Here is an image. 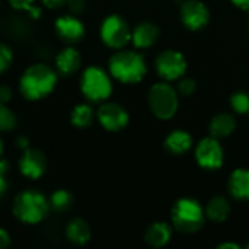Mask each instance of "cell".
Here are the masks:
<instances>
[{
	"instance_id": "cell-37",
	"label": "cell",
	"mask_w": 249,
	"mask_h": 249,
	"mask_svg": "<svg viewBox=\"0 0 249 249\" xmlns=\"http://www.w3.org/2000/svg\"><path fill=\"white\" fill-rule=\"evenodd\" d=\"M3 150H4V147H3V142H1V139H0V159H1V156H3Z\"/></svg>"
},
{
	"instance_id": "cell-5",
	"label": "cell",
	"mask_w": 249,
	"mask_h": 249,
	"mask_svg": "<svg viewBox=\"0 0 249 249\" xmlns=\"http://www.w3.org/2000/svg\"><path fill=\"white\" fill-rule=\"evenodd\" d=\"M80 88L83 95L93 102H99L107 99L112 92V85L108 74L99 67H89L85 70Z\"/></svg>"
},
{
	"instance_id": "cell-20",
	"label": "cell",
	"mask_w": 249,
	"mask_h": 249,
	"mask_svg": "<svg viewBox=\"0 0 249 249\" xmlns=\"http://www.w3.org/2000/svg\"><path fill=\"white\" fill-rule=\"evenodd\" d=\"M235 130V118L229 114H219L212 120L210 133L213 137H226Z\"/></svg>"
},
{
	"instance_id": "cell-18",
	"label": "cell",
	"mask_w": 249,
	"mask_h": 249,
	"mask_svg": "<svg viewBox=\"0 0 249 249\" xmlns=\"http://www.w3.org/2000/svg\"><path fill=\"white\" fill-rule=\"evenodd\" d=\"M144 239L150 247L160 248L166 245L171 239V229L166 223H153L147 228Z\"/></svg>"
},
{
	"instance_id": "cell-23",
	"label": "cell",
	"mask_w": 249,
	"mask_h": 249,
	"mask_svg": "<svg viewBox=\"0 0 249 249\" xmlns=\"http://www.w3.org/2000/svg\"><path fill=\"white\" fill-rule=\"evenodd\" d=\"M73 204V196L67 190H57L50 198V207L55 212H66Z\"/></svg>"
},
{
	"instance_id": "cell-25",
	"label": "cell",
	"mask_w": 249,
	"mask_h": 249,
	"mask_svg": "<svg viewBox=\"0 0 249 249\" xmlns=\"http://www.w3.org/2000/svg\"><path fill=\"white\" fill-rule=\"evenodd\" d=\"M231 104L233 109L239 114H247L249 112V95L245 92H236L231 98Z\"/></svg>"
},
{
	"instance_id": "cell-30",
	"label": "cell",
	"mask_w": 249,
	"mask_h": 249,
	"mask_svg": "<svg viewBox=\"0 0 249 249\" xmlns=\"http://www.w3.org/2000/svg\"><path fill=\"white\" fill-rule=\"evenodd\" d=\"M66 3L73 13H82L85 10V1L83 0H67Z\"/></svg>"
},
{
	"instance_id": "cell-22",
	"label": "cell",
	"mask_w": 249,
	"mask_h": 249,
	"mask_svg": "<svg viewBox=\"0 0 249 249\" xmlns=\"http://www.w3.org/2000/svg\"><path fill=\"white\" fill-rule=\"evenodd\" d=\"M71 124L76 125V127H80V128H85L88 125L92 124V120H93V111L89 105L86 104H80L77 107H74V109L71 111Z\"/></svg>"
},
{
	"instance_id": "cell-16",
	"label": "cell",
	"mask_w": 249,
	"mask_h": 249,
	"mask_svg": "<svg viewBox=\"0 0 249 249\" xmlns=\"http://www.w3.org/2000/svg\"><path fill=\"white\" fill-rule=\"evenodd\" d=\"M159 36V29L156 25L153 23H149V22H144V23H140L136 26L131 38H133V42L137 48H147L150 47Z\"/></svg>"
},
{
	"instance_id": "cell-7",
	"label": "cell",
	"mask_w": 249,
	"mask_h": 249,
	"mask_svg": "<svg viewBox=\"0 0 249 249\" xmlns=\"http://www.w3.org/2000/svg\"><path fill=\"white\" fill-rule=\"evenodd\" d=\"M101 38L111 48H121L131 39L128 23L118 15L108 16L101 26Z\"/></svg>"
},
{
	"instance_id": "cell-19",
	"label": "cell",
	"mask_w": 249,
	"mask_h": 249,
	"mask_svg": "<svg viewBox=\"0 0 249 249\" xmlns=\"http://www.w3.org/2000/svg\"><path fill=\"white\" fill-rule=\"evenodd\" d=\"M193 139L187 131H172L165 142V146L169 152L175 153V155H181L184 152H187L191 147Z\"/></svg>"
},
{
	"instance_id": "cell-11",
	"label": "cell",
	"mask_w": 249,
	"mask_h": 249,
	"mask_svg": "<svg viewBox=\"0 0 249 249\" xmlns=\"http://www.w3.org/2000/svg\"><path fill=\"white\" fill-rule=\"evenodd\" d=\"M98 120L108 131H118L128 123L127 111L118 104H104L98 111Z\"/></svg>"
},
{
	"instance_id": "cell-29",
	"label": "cell",
	"mask_w": 249,
	"mask_h": 249,
	"mask_svg": "<svg viewBox=\"0 0 249 249\" xmlns=\"http://www.w3.org/2000/svg\"><path fill=\"white\" fill-rule=\"evenodd\" d=\"M12 7L16 10H29L34 6V0H9Z\"/></svg>"
},
{
	"instance_id": "cell-33",
	"label": "cell",
	"mask_w": 249,
	"mask_h": 249,
	"mask_svg": "<svg viewBox=\"0 0 249 249\" xmlns=\"http://www.w3.org/2000/svg\"><path fill=\"white\" fill-rule=\"evenodd\" d=\"M41 1H42V4H44L45 7L57 9V7H60V6H63L67 0H41Z\"/></svg>"
},
{
	"instance_id": "cell-6",
	"label": "cell",
	"mask_w": 249,
	"mask_h": 249,
	"mask_svg": "<svg viewBox=\"0 0 249 249\" xmlns=\"http://www.w3.org/2000/svg\"><path fill=\"white\" fill-rule=\"evenodd\" d=\"M149 104L153 114L160 120H169L175 115L178 108V95L166 83L152 86L149 92Z\"/></svg>"
},
{
	"instance_id": "cell-28",
	"label": "cell",
	"mask_w": 249,
	"mask_h": 249,
	"mask_svg": "<svg viewBox=\"0 0 249 249\" xmlns=\"http://www.w3.org/2000/svg\"><path fill=\"white\" fill-rule=\"evenodd\" d=\"M6 172H7V162L4 159H0V197L7 190V181H6Z\"/></svg>"
},
{
	"instance_id": "cell-12",
	"label": "cell",
	"mask_w": 249,
	"mask_h": 249,
	"mask_svg": "<svg viewBox=\"0 0 249 249\" xmlns=\"http://www.w3.org/2000/svg\"><path fill=\"white\" fill-rule=\"evenodd\" d=\"M181 18L185 26L190 29H200L207 25L210 13L204 3L198 0H188L182 4L181 9Z\"/></svg>"
},
{
	"instance_id": "cell-1",
	"label": "cell",
	"mask_w": 249,
	"mask_h": 249,
	"mask_svg": "<svg viewBox=\"0 0 249 249\" xmlns=\"http://www.w3.org/2000/svg\"><path fill=\"white\" fill-rule=\"evenodd\" d=\"M57 83L55 71L47 64H34L20 77V92L28 101H38L50 95Z\"/></svg>"
},
{
	"instance_id": "cell-27",
	"label": "cell",
	"mask_w": 249,
	"mask_h": 249,
	"mask_svg": "<svg viewBox=\"0 0 249 249\" xmlns=\"http://www.w3.org/2000/svg\"><path fill=\"white\" fill-rule=\"evenodd\" d=\"M178 90H179L184 96H190V95L194 93V90H196V82L191 80V79H184V80L179 82Z\"/></svg>"
},
{
	"instance_id": "cell-34",
	"label": "cell",
	"mask_w": 249,
	"mask_h": 249,
	"mask_svg": "<svg viewBox=\"0 0 249 249\" xmlns=\"http://www.w3.org/2000/svg\"><path fill=\"white\" fill-rule=\"evenodd\" d=\"M16 146H18L19 149L26 150V149L29 147V140H28V137H26V136H18V139H16Z\"/></svg>"
},
{
	"instance_id": "cell-26",
	"label": "cell",
	"mask_w": 249,
	"mask_h": 249,
	"mask_svg": "<svg viewBox=\"0 0 249 249\" xmlns=\"http://www.w3.org/2000/svg\"><path fill=\"white\" fill-rule=\"evenodd\" d=\"M12 60H13L12 50H10L6 44L0 42V74L4 73V71L10 67Z\"/></svg>"
},
{
	"instance_id": "cell-21",
	"label": "cell",
	"mask_w": 249,
	"mask_h": 249,
	"mask_svg": "<svg viewBox=\"0 0 249 249\" xmlns=\"http://www.w3.org/2000/svg\"><path fill=\"white\" fill-rule=\"evenodd\" d=\"M207 216L214 222H223L231 213V206L225 197H214L209 201L206 209Z\"/></svg>"
},
{
	"instance_id": "cell-4",
	"label": "cell",
	"mask_w": 249,
	"mask_h": 249,
	"mask_svg": "<svg viewBox=\"0 0 249 249\" xmlns=\"http://www.w3.org/2000/svg\"><path fill=\"white\" fill-rule=\"evenodd\" d=\"M172 222L179 232L194 233L204 225L203 209L196 200L182 198L172 209Z\"/></svg>"
},
{
	"instance_id": "cell-3",
	"label": "cell",
	"mask_w": 249,
	"mask_h": 249,
	"mask_svg": "<svg viewBox=\"0 0 249 249\" xmlns=\"http://www.w3.org/2000/svg\"><path fill=\"white\" fill-rule=\"evenodd\" d=\"M109 70L115 79L124 83H136L144 77L146 64L140 54L134 51H120L111 57Z\"/></svg>"
},
{
	"instance_id": "cell-10",
	"label": "cell",
	"mask_w": 249,
	"mask_h": 249,
	"mask_svg": "<svg viewBox=\"0 0 249 249\" xmlns=\"http://www.w3.org/2000/svg\"><path fill=\"white\" fill-rule=\"evenodd\" d=\"M47 169V158L38 149H26L19 159V171L29 179H38Z\"/></svg>"
},
{
	"instance_id": "cell-14",
	"label": "cell",
	"mask_w": 249,
	"mask_h": 249,
	"mask_svg": "<svg viewBox=\"0 0 249 249\" xmlns=\"http://www.w3.org/2000/svg\"><path fill=\"white\" fill-rule=\"evenodd\" d=\"M80 64H82V57H80L79 51L73 47H67V48L61 50L55 58L57 70L63 76H70V74L76 73L79 70Z\"/></svg>"
},
{
	"instance_id": "cell-9",
	"label": "cell",
	"mask_w": 249,
	"mask_h": 249,
	"mask_svg": "<svg viewBox=\"0 0 249 249\" xmlns=\"http://www.w3.org/2000/svg\"><path fill=\"white\" fill-rule=\"evenodd\" d=\"M196 158L200 166L207 169H217L223 163V150L219 144V142L212 137L204 139L200 142L196 150Z\"/></svg>"
},
{
	"instance_id": "cell-2",
	"label": "cell",
	"mask_w": 249,
	"mask_h": 249,
	"mask_svg": "<svg viewBox=\"0 0 249 249\" xmlns=\"http://www.w3.org/2000/svg\"><path fill=\"white\" fill-rule=\"evenodd\" d=\"M50 210V201L44 194L35 190H26L16 196L13 201V214L18 220L29 225L44 220Z\"/></svg>"
},
{
	"instance_id": "cell-24",
	"label": "cell",
	"mask_w": 249,
	"mask_h": 249,
	"mask_svg": "<svg viewBox=\"0 0 249 249\" xmlns=\"http://www.w3.org/2000/svg\"><path fill=\"white\" fill-rule=\"evenodd\" d=\"M16 127L15 114L6 107V104L0 102V131H10Z\"/></svg>"
},
{
	"instance_id": "cell-17",
	"label": "cell",
	"mask_w": 249,
	"mask_h": 249,
	"mask_svg": "<svg viewBox=\"0 0 249 249\" xmlns=\"http://www.w3.org/2000/svg\"><path fill=\"white\" fill-rule=\"evenodd\" d=\"M229 191L235 198L249 200V171L238 169L231 175Z\"/></svg>"
},
{
	"instance_id": "cell-13",
	"label": "cell",
	"mask_w": 249,
	"mask_h": 249,
	"mask_svg": "<svg viewBox=\"0 0 249 249\" xmlns=\"http://www.w3.org/2000/svg\"><path fill=\"white\" fill-rule=\"evenodd\" d=\"M55 32L64 42L74 44L83 38L85 26L76 16L63 15L55 20Z\"/></svg>"
},
{
	"instance_id": "cell-8",
	"label": "cell",
	"mask_w": 249,
	"mask_h": 249,
	"mask_svg": "<svg viewBox=\"0 0 249 249\" xmlns=\"http://www.w3.org/2000/svg\"><path fill=\"white\" fill-rule=\"evenodd\" d=\"M158 73L166 80H175L182 76L187 70V61L181 53L174 50H166L160 53L156 58Z\"/></svg>"
},
{
	"instance_id": "cell-15",
	"label": "cell",
	"mask_w": 249,
	"mask_h": 249,
	"mask_svg": "<svg viewBox=\"0 0 249 249\" xmlns=\"http://www.w3.org/2000/svg\"><path fill=\"white\" fill-rule=\"evenodd\" d=\"M66 236L74 245H85L92 236L90 226L83 219H73L66 228Z\"/></svg>"
},
{
	"instance_id": "cell-32",
	"label": "cell",
	"mask_w": 249,
	"mask_h": 249,
	"mask_svg": "<svg viewBox=\"0 0 249 249\" xmlns=\"http://www.w3.org/2000/svg\"><path fill=\"white\" fill-rule=\"evenodd\" d=\"M10 245V236L4 229H0V249L7 248Z\"/></svg>"
},
{
	"instance_id": "cell-35",
	"label": "cell",
	"mask_w": 249,
	"mask_h": 249,
	"mask_svg": "<svg viewBox=\"0 0 249 249\" xmlns=\"http://www.w3.org/2000/svg\"><path fill=\"white\" fill-rule=\"evenodd\" d=\"M238 7L244 9V10H249V0H232Z\"/></svg>"
},
{
	"instance_id": "cell-31",
	"label": "cell",
	"mask_w": 249,
	"mask_h": 249,
	"mask_svg": "<svg viewBox=\"0 0 249 249\" xmlns=\"http://www.w3.org/2000/svg\"><path fill=\"white\" fill-rule=\"evenodd\" d=\"M12 99V89L7 85H0V102L7 104Z\"/></svg>"
},
{
	"instance_id": "cell-36",
	"label": "cell",
	"mask_w": 249,
	"mask_h": 249,
	"mask_svg": "<svg viewBox=\"0 0 249 249\" xmlns=\"http://www.w3.org/2000/svg\"><path fill=\"white\" fill-rule=\"evenodd\" d=\"M226 248H233V249H239V245L238 244H222L219 245V249H226Z\"/></svg>"
},
{
	"instance_id": "cell-38",
	"label": "cell",
	"mask_w": 249,
	"mask_h": 249,
	"mask_svg": "<svg viewBox=\"0 0 249 249\" xmlns=\"http://www.w3.org/2000/svg\"><path fill=\"white\" fill-rule=\"evenodd\" d=\"M248 248H249V244H248Z\"/></svg>"
}]
</instances>
